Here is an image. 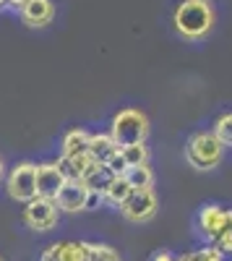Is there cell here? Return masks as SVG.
I'll return each instance as SVG.
<instances>
[{
	"label": "cell",
	"instance_id": "25",
	"mask_svg": "<svg viewBox=\"0 0 232 261\" xmlns=\"http://www.w3.org/2000/svg\"><path fill=\"white\" fill-rule=\"evenodd\" d=\"M178 256H172L170 251H157L154 256H152V261H175Z\"/></svg>",
	"mask_w": 232,
	"mask_h": 261
},
{
	"label": "cell",
	"instance_id": "10",
	"mask_svg": "<svg viewBox=\"0 0 232 261\" xmlns=\"http://www.w3.org/2000/svg\"><path fill=\"white\" fill-rule=\"evenodd\" d=\"M18 16H21V21H24V27L45 29V27L52 24V18H55V3L52 0H32Z\"/></svg>",
	"mask_w": 232,
	"mask_h": 261
},
{
	"label": "cell",
	"instance_id": "29",
	"mask_svg": "<svg viewBox=\"0 0 232 261\" xmlns=\"http://www.w3.org/2000/svg\"><path fill=\"white\" fill-rule=\"evenodd\" d=\"M0 261H3V256H0Z\"/></svg>",
	"mask_w": 232,
	"mask_h": 261
},
{
	"label": "cell",
	"instance_id": "7",
	"mask_svg": "<svg viewBox=\"0 0 232 261\" xmlns=\"http://www.w3.org/2000/svg\"><path fill=\"white\" fill-rule=\"evenodd\" d=\"M157 209H159V199H157L154 188H146V191H133L128 196V201L120 206V214L133 225H143V222L154 220Z\"/></svg>",
	"mask_w": 232,
	"mask_h": 261
},
{
	"label": "cell",
	"instance_id": "8",
	"mask_svg": "<svg viewBox=\"0 0 232 261\" xmlns=\"http://www.w3.org/2000/svg\"><path fill=\"white\" fill-rule=\"evenodd\" d=\"M89 186L83 183V180H66V186L60 188L57 193V209L63 214H78V212H89Z\"/></svg>",
	"mask_w": 232,
	"mask_h": 261
},
{
	"label": "cell",
	"instance_id": "28",
	"mask_svg": "<svg viewBox=\"0 0 232 261\" xmlns=\"http://www.w3.org/2000/svg\"><path fill=\"white\" fill-rule=\"evenodd\" d=\"M6 3H8V0H0V11H3V8H6Z\"/></svg>",
	"mask_w": 232,
	"mask_h": 261
},
{
	"label": "cell",
	"instance_id": "16",
	"mask_svg": "<svg viewBox=\"0 0 232 261\" xmlns=\"http://www.w3.org/2000/svg\"><path fill=\"white\" fill-rule=\"evenodd\" d=\"M133 193V188H131V183L125 180L123 175H118L115 180H112V186L107 188V193H104V201L107 204H112V206H123L125 201H128V196Z\"/></svg>",
	"mask_w": 232,
	"mask_h": 261
},
{
	"label": "cell",
	"instance_id": "6",
	"mask_svg": "<svg viewBox=\"0 0 232 261\" xmlns=\"http://www.w3.org/2000/svg\"><path fill=\"white\" fill-rule=\"evenodd\" d=\"M60 209L52 199H42V196H37L34 201L24 204V214H21V220H24V225L34 232H50L57 227L60 222Z\"/></svg>",
	"mask_w": 232,
	"mask_h": 261
},
{
	"label": "cell",
	"instance_id": "20",
	"mask_svg": "<svg viewBox=\"0 0 232 261\" xmlns=\"http://www.w3.org/2000/svg\"><path fill=\"white\" fill-rule=\"evenodd\" d=\"M212 130H214V136H217L224 146H232V113L219 115V118L214 120Z\"/></svg>",
	"mask_w": 232,
	"mask_h": 261
},
{
	"label": "cell",
	"instance_id": "4",
	"mask_svg": "<svg viewBox=\"0 0 232 261\" xmlns=\"http://www.w3.org/2000/svg\"><path fill=\"white\" fill-rule=\"evenodd\" d=\"M149 130H152L149 118H146V113L136 110V107H125V110L115 113L110 123V136L115 139L120 149L131 144H146Z\"/></svg>",
	"mask_w": 232,
	"mask_h": 261
},
{
	"label": "cell",
	"instance_id": "15",
	"mask_svg": "<svg viewBox=\"0 0 232 261\" xmlns=\"http://www.w3.org/2000/svg\"><path fill=\"white\" fill-rule=\"evenodd\" d=\"M125 180L131 183L133 191H146V188H154V172L149 165H141V167H128L125 170Z\"/></svg>",
	"mask_w": 232,
	"mask_h": 261
},
{
	"label": "cell",
	"instance_id": "26",
	"mask_svg": "<svg viewBox=\"0 0 232 261\" xmlns=\"http://www.w3.org/2000/svg\"><path fill=\"white\" fill-rule=\"evenodd\" d=\"M175 261H196V258H193V253H183V256H178Z\"/></svg>",
	"mask_w": 232,
	"mask_h": 261
},
{
	"label": "cell",
	"instance_id": "18",
	"mask_svg": "<svg viewBox=\"0 0 232 261\" xmlns=\"http://www.w3.org/2000/svg\"><path fill=\"white\" fill-rule=\"evenodd\" d=\"M120 154L125 160L128 167H141V165H149V146L146 144H131V146H123Z\"/></svg>",
	"mask_w": 232,
	"mask_h": 261
},
{
	"label": "cell",
	"instance_id": "1",
	"mask_svg": "<svg viewBox=\"0 0 232 261\" xmlns=\"http://www.w3.org/2000/svg\"><path fill=\"white\" fill-rule=\"evenodd\" d=\"M214 21H217V11L212 0H180L172 13L175 32L188 42L204 39L214 29Z\"/></svg>",
	"mask_w": 232,
	"mask_h": 261
},
{
	"label": "cell",
	"instance_id": "13",
	"mask_svg": "<svg viewBox=\"0 0 232 261\" xmlns=\"http://www.w3.org/2000/svg\"><path fill=\"white\" fill-rule=\"evenodd\" d=\"M120 151V146L115 144V139L110 134H92V141H89V154L94 162L99 165H107L115 154Z\"/></svg>",
	"mask_w": 232,
	"mask_h": 261
},
{
	"label": "cell",
	"instance_id": "22",
	"mask_svg": "<svg viewBox=\"0 0 232 261\" xmlns=\"http://www.w3.org/2000/svg\"><path fill=\"white\" fill-rule=\"evenodd\" d=\"M107 167L115 172V175H125V170H128V165H125V160H123V154H120V151H118V154L107 162Z\"/></svg>",
	"mask_w": 232,
	"mask_h": 261
},
{
	"label": "cell",
	"instance_id": "23",
	"mask_svg": "<svg viewBox=\"0 0 232 261\" xmlns=\"http://www.w3.org/2000/svg\"><path fill=\"white\" fill-rule=\"evenodd\" d=\"M39 261H60V243H50L45 251H42Z\"/></svg>",
	"mask_w": 232,
	"mask_h": 261
},
{
	"label": "cell",
	"instance_id": "2",
	"mask_svg": "<svg viewBox=\"0 0 232 261\" xmlns=\"http://www.w3.org/2000/svg\"><path fill=\"white\" fill-rule=\"evenodd\" d=\"M224 149L227 146L214 136V130H196V134L188 136L183 154H185V162L193 170L206 172V170H214V167L222 165Z\"/></svg>",
	"mask_w": 232,
	"mask_h": 261
},
{
	"label": "cell",
	"instance_id": "30",
	"mask_svg": "<svg viewBox=\"0 0 232 261\" xmlns=\"http://www.w3.org/2000/svg\"><path fill=\"white\" fill-rule=\"evenodd\" d=\"M229 261H232V258H229Z\"/></svg>",
	"mask_w": 232,
	"mask_h": 261
},
{
	"label": "cell",
	"instance_id": "3",
	"mask_svg": "<svg viewBox=\"0 0 232 261\" xmlns=\"http://www.w3.org/2000/svg\"><path fill=\"white\" fill-rule=\"evenodd\" d=\"M198 230L212 246L232 253V209L222 204H204L198 209Z\"/></svg>",
	"mask_w": 232,
	"mask_h": 261
},
{
	"label": "cell",
	"instance_id": "14",
	"mask_svg": "<svg viewBox=\"0 0 232 261\" xmlns=\"http://www.w3.org/2000/svg\"><path fill=\"white\" fill-rule=\"evenodd\" d=\"M118 175L107 167V165H99V162H94V167L86 172V178H83V183L89 186V191L92 193H99L102 199H104V193H107V188L112 186V180H115Z\"/></svg>",
	"mask_w": 232,
	"mask_h": 261
},
{
	"label": "cell",
	"instance_id": "12",
	"mask_svg": "<svg viewBox=\"0 0 232 261\" xmlns=\"http://www.w3.org/2000/svg\"><path fill=\"white\" fill-rule=\"evenodd\" d=\"M89 141H92V134L83 128H73L68 130L60 141V157H76V154H86L89 151Z\"/></svg>",
	"mask_w": 232,
	"mask_h": 261
},
{
	"label": "cell",
	"instance_id": "5",
	"mask_svg": "<svg viewBox=\"0 0 232 261\" xmlns=\"http://www.w3.org/2000/svg\"><path fill=\"white\" fill-rule=\"evenodd\" d=\"M6 193L18 204H29L37 199V165L24 160L11 167V172L6 175Z\"/></svg>",
	"mask_w": 232,
	"mask_h": 261
},
{
	"label": "cell",
	"instance_id": "24",
	"mask_svg": "<svg viewBox=\"0 0 232 261\" xmlns=\"http://www.w3.org/2000/svg\"><path fill=\"white\" fill-rule=\"evenodd\" d=\"M29 3H32V0H8L6 8H11V11H18V13H21V11H24Z\"/></svg>",
	"mask_w": 232,
	"mask_h": 261
},
{
	"label": "cell",
	"instance_id": "9",
	"mask_svg": "<svg viewBox=\"0 0 232 261\" xmlns=\"http://www.w3.org/2000/svg\"><path fill=\"white\" fill-rule=\"evenodd\" d=\"M66 186V175L57 162H39L37 165V193L42 199H57L60 188Z\"/></svg>",
	"mask_w": 232,
	"mask_h": 261
},
{
	"label": "cell",
	"instance_id": "11",
	"mask_svg": "<svg viewBox=\"0 0 232 261\" xmlns=\"http://www.w3.org/2000/svg\"><path fill=\"white\" fill-rule=\"evenodd\" d=\"M57 165L63 170V175H66V180H83L86 172L94 167V160L86 151V154H76V157H60Z\"/></svg>",
	"mask_w": 232,
	"mask_h": 261
},
{
	"label": "cell",
	"instance_id": "17",
	"mask_svg": "<svg viewBox=\"0 0 232 261\" xmlns=\"http://www.w3.org/2000/svg\"><path fill=\"white\" fill-rule=\"evenodd\" d=\"M60 261H89L86 241H60Z\"/></svg>",
	"mask_w": 232,
	"mask_h": 261
},
{
	"label": "cell",
	"instance_id": "19",
	"mask_svg": "<svg viewBox=\"0 0 232 261\" xmlns=\"http://www.w3.org/2000/svg\"><path fill=\"white\" fill-rule=\"evenodd\" d=\"M89 261H123L120 251L110 243H89Z\"/></svg>",
	"mask_w": 232,
	"mask_h": 261
},
{
	"label": "cell",
	"instance_id": "21",
	"mask_svg": "<svg viewBox=\"0 0 232 261\" xmlns=\"http://www.w3.org/2000/svg\"><path fill=\"white\" fill-rule=\"evenodd\" d=\"M193 258L196 261H227V253L224 251H219L217 246H204V248H198V251H193Z\"/></svg>",
	"mask_w": 232,
	"mask_h": 261
},
{
	"label": "cell",
	"instance_id": "27",
	"mask_svg": "<svg viewBox=\"0 0 232 261\" xmlns=\"http://www.w3.org/2000/svg\"><path fill=\"white\" fill-rule=\"evenodd\" d=\"M3 175H6V165H3V157H0V180H3Z\"/></svg>",
	"mask_w": 232,
	"mask_h": 261
}]
</instances>
